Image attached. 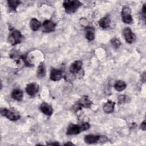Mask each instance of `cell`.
<instances>
[{
	"mask_svg": "<svg viewBox=\"0 0 146 146\" xmlns=\"http://www.w3.org/2000/svg\"><path fill=\"white\" fill-rule=\"evenodd\" d=\"M55 23L51 20H46L43 23L42 30L44 33H50L54 31L55 29Z\"/></svg>",
	"mask_w": 146,
	"mask_h": 146,
	"instance_id": "7",
	"label": "cell"
},
{
	"mask_svg": "<svg viewBox=\"0 0 146 146\" xmlns=\"http://www.w3.org/2000/svg\"><path fill=\"white\" fill-rule=\"evenodd\" d=\"M47 145H60L59 143H56V142H55V143H47Z\"/></svg>",
	"mask_w": 146,
	"mask_h": 146,
	"instance_id": "29",
	"label": "cell"
},
{
	"mask_svg": "<svg viewBox=\"0 0 146 146\" xmlns=\"http://www.w3.org/2000/svg\"><path fill=\"white\" fill-rule=\"evenodd\" d=\"M140 127H141V129H142V130H143V131H145V129H146V123H145V120H144V121L141 123V125H140Z\"/></svg>",
	"mask_w": 146,
	"mask_h": 146,
	"instance_id": "26",
	"label": "cell"
},
{
	"mask_svg": "<svg viewBox=\"0 0 146 146\" xmlns=\"http://www.w3.org/2000/svg\"><path fill=\"white\" fill-rule=\"evenodd\" d=\"M82 5L79 1H65L63 3V6L66 12L68 14L74 13Z\"/></svg>",
	"mask_w": 146,
	"mask_h": 146,
	"instance_id": "1",
	"label": "cell"
},
{
	"mask_svg": "<svg viewBox=\"0 0 146 146\" xmlns=\"http://www.w3.org/2000/svg\"><path fill=\"white\" fill-rule=\"evenodd\" d=\"M22 38L23 35L19 30L13 29L11 33L9 35L8 41L12 46H15V44L21 43Z\"/></svg>",
	"mask_w": 146,
	"mask_h": 146,
	"instance_id": "2",
	"label": "cell"
},
{
	"mask_svg": "<svg viewBox=\"0 0 146 146\" xmlns=\"http://www.w3.org/2000/svg\"><path fill=\"white\" fill-rule=\"evenodd\" d=\"M82 62L80 60H76L72 63L70 67V71L73 74H77L82 69Z\"/></svg>",
	"mask_w": 146,
	"mask_h": 146,
	"instance_id": "11",
	"label": "cell"
},
{
	"mask_svg": "<svg viewBox=\"0 0 146 146\" xmlns=\"http://www.w3.org/2000/svg\"><path fill=\"white\" fill-rule=\"evenodd\" d=\"M21 3V2L20 1H16V0H9L7 1V3L9 8L13 11H15L17 7L19 6V5Z\"/></svg>",
	"mask_w": 146,
	"mask_h": 146,
	"instance_id": "21",
	"label": "cell"
},
{
	"mask_svg": "<svg viewBox=\"0 0 146 146\" xmlns=\"http://www.w3.org/2000/svg\"><path fill=\"white\" fill-rule=\"evenodd\" d=\"M141 14L143 17V19L145 20V4H144V5L143 6V8L141 10Z\"/></svg>",
	"mask_w": 146,
	"mask_h": 146,
	"instance_id": "25",
	"label": "cell"
},
{
	"mask_svg": "<svg viewBox=\"0 0 146 146\" xmlns=\"http://www.w3.org/2000/svg\"><path fill=\"white\" fill-rule=\"evenodd\" d=\"M141 77H142V80H143V82H145V72L143 74V75H141Z\"/></svg>",
	"mask_w": 146,
	"mask_h": 146,
	"instance_id": "27",
	"label": "cell"
},
{
	"mask_svg": "<svg viewBox=\"0 0 146 146\" xmlns=\"http://www.w3.org/2000/svg\"><path fill=\"white\" fill-rule=\"evenodd\" d=\"M115 102L111 100H108L103 106V111L106 113H110L113 111L115 107Z\"/></svg>",
	"mask_w": 146,
	"mask_h": 146,
	"instance_id": "15",
	"label": "cell"
},
{
	"mask_svg": "<svg viewBox=\"0 0 146 146\" xmlns=\"http://www.w3.org/2000/svg\"><path fill=\"white\" fill-rule=\"evenodd\" d=\"M85 37L88 40H93L95 38V29L93 27L88 26L85 29Z\"/></svg>",
	"mask_w": 146,
	"mask_h": 146,
	"instance_id": "14",
	"label": "cell"
},
{
	"mask_svg": "<svg viewBox=\"0 0 146 146\" xmlns=\"http://www.w3.org/2000/svg\"><path fill=\"white\" fill-rule=\"evenodd\" d=\"M78 104L80 107H83L84 108H90L92 106V102L88 99V97L87 96L84 95L80 98L78 102Z\"/></svg>",
	"mask_w": 146,
	"mask_h": 146,
	"instance_id": "10",
	"label": "cell"
},
{
	"mask_svg": "<svg viewBox=\"0 0 146 146\" xmlns=\"http://www.w3.org/2000/svg\"><path fill=\"white\" fill-rule=\"evenodd\" d=\"M127 84L123 80H117L114 84V87L117 91H121L126 88Z\"/></svg>",
	"mask_w": 146,
	"mask_h": 146,
	"instance_id": "20",
	"label": "cell"
},
{
	"mask_svg": "<svg viewBox=\"0 0 146 146\" xmlns=\"http://www.w3.org/2000/svg\"><path fill=\"white\" fill-rule=\"evenodd\" d=\"M123 35L126 42L128 43H133L136 39L135 34L132 31L130 28L127 27L123 30Z\"/></svg>",
	"mask_w": 146,
	"mask_h": 146,
	"instance_id": "6",
	"label": "cell"
},
{
	"mask_svg": "<svg viewBox=\"0 0 146 146\" xmlns=\"http://www.w3.org/2000/svg\"><path fill=\"white\" fill-rule=\"evenodd\" d=\"M23 92L19 89H14L11 92V98L17 101H21L23 98Z\"/></svg>",
	"mask_w": 146,
	"mask_h": 146,
	"instance_id": "16",
	"label": "cell"
},
{
	"mask_svg": "<svg viewBox=\"0 0 146 146\" xmlns=\"http://www.w3.org/2000/svg\"><path fill=\"white\" fill-rule=\"evenodd\" d=\"M40 111L46 115L50 116L53 112V108L51 105L47 103L43 102L40 106Z\"/></svg>",
	"mask_w": 146,
	"mask_h": 146,
	"instance_id": "12",
	"label": "cell"
},
{
	"mask_svg": "<svg viewBox=\"0 0 146 146\" xmlns=\"http://www.w3.org/2000/svg\"><path fill=\"white\" fill-rule=\"evenodd\" d=\"M80 125H81V127H82V128L83 131H86V130L89 129V128H90V124H89L88 123H87V122L83 123H82Z\"/></svg>",
	"mask_w": 146,
	"mask_h": 146,
	"instance_id": "24",
	"label": "cell"
},
{
	"mask_svg": "<svg viewBox=\"0 0 146 146\" xmlns=\"http://www.w3.org/2000/svg\"><path fill=\"white\" fill-rule=\"evenodd\" d=\"M111 44L114 47H115L116 48H119L121 44V42L120 41V40L116 38H113L111 40Z\"/></svg>",
	"mask_w": 146,
	"mask_h": 146,
	"instance_id": "23",
	"label": "cell"
},
{
	"mask_svg": "<svg viewBox=\"0 0 146 146\" xmlns=\"http://www.w3.org/2000/svg\"><path fill=\"white\" fill-rule=\"evenodd\" d=\"M1 113L2 116L11 121H16L20 118V115L17 111L6 108H2L1 109Z\"/></svg>",
	"mask_w": 146,
	"mask_h": 146,
	"instance_id": "3",
	"label": "cell"
},
{
	"mask_svg": "<svg viewBox=\"0 0 146 146\" xmlns=\"http://www.w3.org/2000/svg\"><path fill=\"white\" fill-rule=\"evenodd\" d=\"M46 67L45 65L43 62H41L38 67L36 75L39 78H42L46 75Z\"/></svg>",
	"mask_w": 146,
	"mask_h": 146,
	"instance_id": "18",
	"label": "cell"
},
{
	"mask_svg": "<svg viewBox=\"0 0 146 146\" xmlns=\"http://www.w3.org/2000/svg\"><path fill=\"white\" fill-rule=\"evenodd\" d=\"M39 90V86L35 83H30L26 86V91L30 96H34Z\"/></svg>",
	"mask_w": 146,
	"mask_h": 146,
	"instance_id": "8",
	"label": "cell"
},
{
	"mask_svg": "<svg viewBox=\"0 0 146 146\" xmlns=\"http://www.w3.org/2000/svg\"><path fill=\"white\" fill-rule=\"evenodd\" d=\"M102 136L99 135H87L84 138V141L87 144H94L98 142L99 141H101Z\"/></svg>",
	"mask_w": 146,
	"mask_h": 146,
	"instance_id": "13",
	"label": "cell"
},
{
	"mask_svg": "<svg viewBox=\"0 0 146 146\" xmlns=\"http://www.w3.org/2000/svg\"><path fill=\"white\" fill-rule=\"evenodd\" d=\"M128 97L126 95H119L117 98L118 104H123L125 103L128 102Z\"/></svg>",
	"mask_w": 146,
	"mask_h": 146,
	"instance_id": "22",
	"label": "cell"
},
{
	"mask_svg": "<svg viewBox=\"0 0 146 146\" xmlns=\"http://www.w3.org/2000/svg\"><path fill=\"white\" fill-rule=\"evenodd\" d=\"M30 26L32 30L36 31L40 27L41 23L38 19L33 18L30 20Z\"/></svg>",
	"mask_w": 146,
	"mask_h": 146,
	"instance_id": "19",
	"label": "cell"
},
{
	"mask_svg": "<svg viewBox=\"0 0 146 146\" xmlns=\"http://www.w3.org/2000/svg\"><path fill=\"white\" fill-rule=\"evenodd\" d=\"M63 77V72L61 70L58 69H52L50 72V78L53 81L60 80Z\"/></svg>",
	"mask_w": 146,
	"mask_h": 146,
	"instance_id": "9",
	"label": "cell"
},
{
	"mask_svg": "<svg viewBox=\"0 0 146 146\" xmlns=\"http://www.w3.org/2000/svg\"><path fill=\"white\" fill-rule=\"evenodd\" d=\"M64 145H74V144H73V143H71L70 141H69V142H67V143H66L65 144H64Z\"/></svg>",
	"mask_w": 146,
	"mask_h": 146,
	"instance_id": "28",
	"label": "cell"
},
{
	"mask_svg": "<svg viewBox=\"0 0 146 146\" xmlns=\"http://www.w3.org/2000/svg\"><path fill=\"white\" fill-rule=\"evenodd\" d=\"M121 18L124 23L131 24L133 22V19L131 15V11L129 7L124 6L121 10Z\"/></svg>",
	"mask_w": 146,
	"mask_h": 146,
	"instance_id": "4",
	"label": "cell"
},
{
	"mask_svg": "<svg viewBox=\"0 0 146 146\" xmlns=\"http://www.w3.org/2000/svg\"><path fill=\"white\" fill-rule=\"evenodd\" d=\"M110 18L107 15L103 17L99 21V25L103 29H107L110 26Z\"/></svg>",
	"mask_w": 146,
	"mask_h": 146,
	"instance_id": "17",
	"label": "cell"
},
{
	"mask_svg": "<svg viewBox=\"0 0 146 146\" xmlns=\"http://www.w3.org/2000/svg\"><path fill=\"white\" fill-rule=\"evenodd\" d=\"M81 131H83L81 125L70 124L67 129L66 133L68 135H73L79 134Z\"/></svg>",
	"mask_w": 146,
	"mask_h": 146,
	"instance_id": "5",
	"label": "cell"
}]
</instances>
